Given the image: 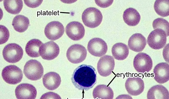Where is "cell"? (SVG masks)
Returning a JSON list of instances; mask_svg holds the SVG:
<instances>
[{
	"instance_id": "cell-31",
	"label": "cell",
	"mask_w": 169,
	"mask_h": 99,
	"mask_svg": "<svg viewBox=\"0 0 169 99\" xmlns=\"http://www.w3.org/2000/svg\"><path fill=\"white\" fill-rule=\"evenodd\" d=\"M40 99L55 98L61 99L60 96L55 93L50 92H47L43 95Z\"/></svg>"
},
{
	"instance_id": "cell-14",
	"label": "cell",
	"mask_w": 169,
	"mask_h": 99,
	"mask_svg": "<svg viewBox=\"0 0 169 99\" xmlns=\"http://www.w3.org/2000/svg\"><path fill=\"white\" fill-rule=\"evenodd\" d=\"M125 86L128 93L133 96L139 95L144 91L145 88L143 80L138 77L128 78L126 81Z\"/></svg>"
},
{
	"instance_id": "cell-28",
	"label": "cell",
	"mask_w": 169,
	"mask_h": 99,
	"mask_svg": "<svg viewBox=\"0 0 169 99\" xmlns=\"http://www.w3.org/2000/svg\"><path fill=\"white\" fill-rule=\"evenodd\" d=\"M0 44L6 43L8 40L10 33L8 29L5 26L0 25Z\"/></svg>"
},
{
	"instance_id": "cell-17",
	"label": "cell",
	"mask_w": 169,
	"mask_h": 99,
	"mask_svg": "<svg viewBox=\"0 0 169 99\" xmlns=\"http://www.w3.org/2000/svg\"><path fill=\"white\" fill-rule=\"evenodd\" d=\"M146 45L145 38L142 34L136 33L132 35L129 39L128 45L129 48L136 52L142 51Z\"/></svg>"
},
{
	"instance_id": "cell-16",
	"label": "cell",
	"mask_w": 169,
	"mask_h": 99,
	"mask_svg": "<svg viewBox=\"0 0 169 99\" xmlns=\"http://www.w3.org/2000/svg\"><path fill=\"white\" fill-rule=\"evenodd\" d=\"M153 72L154 74V78L160 84H163L169 79V65L165 62L160 63L154 67Z\"/></svg>"
},
{
	"instance_id": "cell-4",
	"label": "cell",
	"mask_w": 169,
	"mask_h": 99,
	"mask_svg": "<svg viewBox=\"0 0 169 99\" xmlns=\"http://www.w3.org/2000/svg\"><path fill=\"white\" fill-rule=\"evenodd\" d=\"M4 60L10 63L19 62L22 58L23 54L22 48L18 44L9 43L4 48L2 52Z\"/></svg>"
},
{
	"instance_id": "cell-20",
	"label": "cell",
	"mask_w": 169,
	"mask_h": 99,
	"mask_svg": "<svg viewBox=\"0 0 169 99\" xmlns=\"http://www.w3.org/2000/svg\"><path fill=\"white\" fill-rule=\"evenodd\" d=\"M93 95L95 99H112L114 97V93L110 87L104 84H100L94 89Z\"/></svg>"
},
{
	"instance_id": "cell-2",
	"label": "cell",
	"mask_w": 169,
	"mask_h": 99,
	"mask_svg": "<svg viewBox=\"0 0 169 99\" xmlns=\"http://www.w3.org/2000/svg\"><path fill=\"white\" fill-rule=\"evenodd\" d=\"M103 16L101 11L94 7H89L86 9L82 15V19L86 26L94 28L99 26L101 23Z\"/></svg>"
},
{
	"instance_id": "cell-12",
	"label": "cell",
	"mask_w": 169,
	"mask_h": 99,
	"mask_svg": "<svg viewBox=\"0 0 169 99\" xmlns=\"http://www.w3.org/2000/svg\"><path fill=\"white\" fill-rule=\"evenodd\" d=\"M64 31L63 25L59 21H54L50 22L46 25L44 33L48 39L55 40L62 36Z\"/></svg>"
},
{
	"instance_id": "cell-30",
	"label": "cell",
	"mask_w": 169,
	"mask_h": 99,
	"mask_svg": "<svg viewBox=\"0 0 169 99\" xmlns=\"http://www.w3.org/2000/svg\"><path fill=\"white\" fill-rule=\"evenodd\" d=\"M113 0H95L96 4L99 7L103 8H106L111 5Z\"/></svg>"
},
{
	"instance_id": "cell-5",
	"label": "cell",
	"mask_w": 169,
	"mask_h": 99,
	"mask_svg": "<svg viewBox=\"0 0 169 99\" xmlns=\"http://www.w3.org/2000/svg\"><path fill=\"white\" fill-rule=\"evenodd\" d=\"M2 77L6 83L15 84L20 82L23 76L22 70L18 67L14 65L6 66L2 73Z\"/></svg>"
},
{
	"instance_id": "cell-22",
	"label": "cell",
	"mask_w": 169,
	"mask_h": 99,
	"mask_svg": "<svg viewBox=\"0 0 169 99\" xmlns=\"http://www.w3.org/2000/svg\"><path fill=\"white\" fill-rule=\"evenodd\" d=\"M111 52L115 59L119 60H123L127 57L129 54V49L126 44L119 42L113 46Z\"/></svg>"
},
{
	"instance_id": "cell-13",
	"label": "cell",
	"mask_w": 169,
	"mask_h": 99,
	"mask_svg": "<svg viewBox=\"0 0 169 99\" xmlns=\"http://www.w3.org/2000/svg\"><path fill=\"white\" fill-rule=\"evenodd\" d=\"M65 32L67 35L71 39L77 41L83 37L85 30L81 23L78 21H73L69 23L66 25Z\"/></svg>"
},
{
	"instance_id": "cell-1",
	"label": "cell",
	"mask_w": 169,
	"mask_h": 99,
	"mask_svg": "<svg viewBox=\"0 0 169 99\" xmlns=\"http://www.w3.org/2000/svg\"><path fill=\"white\" fill-rule=\"evenodd\" d=\"M73 84L80 90H88L97 82V73L91 65H81L74 70L71 78Z\"/></svg>"
},
{
	"instance_id": "cell-3",
	"label": "cell",
	"mask_w": 169,
	"mask_h": 99,
	"mask_svg": "<svg viewBox=\"0 0 169 99\" xmlns=\"http://www.w3.org/2000/svg\"><path fill=\"white\" fill-rule=\"evenodd\" d=\"M23 73L28 79L32 81L39 80L42 77L44 69L41 63L35 60H31L25 65Z\"/></svg>"
},
{
	"instance_id": "cell-8",
	"label": "cell",
	"mask_w": 169,
	"mask_h": 99,
	"mask_svg": "<svg viewBox=\"0 0 169 99\" xmlns=\"http://www.w3.org/2000/svg\"><path fill=\"white\" fill-rule=\"evenodd\" d=\"M153 64L151 58L144 53H138L135 56L133 60L134 67L138 72H149L152 69Z\"/></svg>"
},
{
	"instance_id": "cell-18",
	"label": "cell",
	"mask_w": 169,
	"mask_h": 99,
	"mask_svg": "<svg viewBox=\"0 0 169 99\" xmlns=\"http://www.w3.org/2000/svg\"><path fill=\"white\" fill-rule=\"evenodd\" d=\"M42 81L43 84L46 88L49 90H53L59 86L61 82V79L57 73L51 72L43 76Z\"/></svg>"
},
{
	"instance_id": "cell-15",
	"label": "cell",
	"mask_w": 169,
	"mask_h": 99,
	"mask_svg": "<svg viewBox=\"0 0 169 99\" xmlns=\"http://www.w3.org/2000/svg\"><path fill=\"white\" fill-rule=\"evenodd\" d=\"M17 98L35 99L37 94L36 88L33 85L28 83H22L18 85L15 90Z\"/></svg>"
},
{
	"instance_id": "cell-23",
	"label": "cell",
	"mask_w": 169,
	"mask_h": 99,
	"mask_svg": "<svg viewBox=\"0 0 169 99\" xmlns=\"http://www.w3.org/2000/svg\"><path fill=\"white\" fill-rule=\"evenodd\" d=\"M30 24L28 18L21 15L16 16L13 18L12 25L14 29L19 32L25 31L28 28Z\"/></svg>"
},
{
	"instance_id": "cell-27",
	"label": "cell",
	"mask_w": 169,
	"mask_h": 99,
	"mask_svg": "<svg viewBox=\"0 0 169 99\" xmlns=\"http://www.w3.org/2000/svg\"><path fill=\"white\" fill-rule=\"evenodd\" d=\"M154 29H160L165 32L167 36L169 35V22L166 20L162 18L155 19L152 23Z\"/></svg>"
},
{
	"instance_id": "cell-26",
	"label": "cell",
	"mask_w": 169,
	"mask_h": 99,
	"mask_svg": "<svg viewBox=\"0 0 169 99\" xmlns=\"http://www.w3.org/2000/svg\"><path fill=\"white\" fill-rule=\"evenodd\" d=\"M169 1L168 0H157L154 5V8L158 14L162 17L169 15Z\"/></svg>"
},
{
	"instance_id": "cell-10",
	"label": "cell",
	"mask_w": 169,
	"mask_h": 99,
	"mask_svg": "<svg viewBox=\"0 0 169 99\" xmlns=\"http://www.w3.org/2000/svg\"><path fill=\"white\" fill-rule=\"evenodd\" d=\"M87 49L89 53L92 55L101 57L106 53L108 47L106 43L102 39L94 38L89 42Z\"/></svg>"
},
{
	"instance_id": "cell-25",
	"label": "cell",
	"mask_w": 169,
	"mask_h": 99,
	"mask_svg": "<svg viewBox=\"0 0 169 99\" xmlns=\"http://www.w3.org/2000/svg\"><path fill=\"white\" fill-rule=\"evenodd\" d=\"M3 4L5 10L13 14H19L23 7V2L21 0H5Z\"/></svg>"
},
{
	"instance_id": "cell-19",
	"label": "cell",
	"mask_w": 169,
	"mask_h": 99,
	"mask_svg": "<svg viewBox=\"0 0 169 99\" xmlns=\"http://www.w3.org/2000/svg\"><path fill=\"white\" fill-rule=\"evenodd\" d=\"M147 97L148 99H169V92L162 85H157L152 86L148 90Z\"/></svg>"
},
{
	"instance_id": "cell-11",
	"label": "cell",
	"mask_w": 169,
	"mask_h": 99,
	"mask_svg": "<svg viewBox=\"0 0 169 99\" xmlns=\"http://www.w3.org/2000/svg\"><path fill=\"white\" fill-rule=\"evenodd\" d=\"M115 66V62L113 57L105 55L100 59L97 63V69L101 76L106 77L111 74Z\"/></svg>"
},
{
	"instance_id": "cell-7",
	"label": "cell",
	"mask_w": 169,
	"mask_h": 99,
	"mask_svg": "<svg viewBox=\"0 0 169 99\" xmlns=\"http://www.w3.org/2000/svg\"><path fill=\"white\" fill-rule=\"evenodd\" d=\"M167 36L165 32L160 29L152 31L148 35L147 42L152 48L159 49L163 48L166 42Z\"/></svg>"
},
{
	"instance_id": "cell-21",
	"label": "cell",
	"mask_w": 169,
	"mask_h": 99,
	"mask_svg": "<svg viewBox=\"0 0 169 99\" xmlns=\"http://www.w3.org/2000/svg\"><path fill=\"white\" fill-rule=\"evenodd\" d=\"M123 18L124 21L127 25L130 26H134L139 23L140 16L136 9L129 8L124 11Z\"/></svg>"
},
{
	"instance_id": "cell-24",
	"label": "cell",
	"mask_w": 169,
	"mask_h": 99,
	"mask_svg": "<svg viewBox=\"0 0 169 99\" xmlns=\"http://www.w3.org/2000/svg\"><path fill=\"white\" fill-rule=\"evenodd\" d=\"M43 44L39 39H34L29 41L25 48L26 53L30 57L32 58L39 57V48Z\"/></svg>"
},
{
	"instance_id": "cell-29",
	"label": "cell",
	"mask_w": 169,
	"mask_h": 99,
	"mask_svg": "<svg viewBox=\"0 0 169 99\" xmlns=\"http://www.w3.org/2000/svg\"><path fill=\"white\" fill-rule=\"evenodd\" d=\"M43 0H24L25 4L28 7L31 8H35L41 5Z\"/></svg>"
},
{
	"instance_id": "cell-6",
	"label": "cell",
	"mask_w": 169,
	"mask_h": 99,
	"mask_svg": "<svg viewBox=\"0 0 169 99\" xmlns=\"http://www.w3.org/2000/svg\"><path fill=\"white\" fill-rule=\"evenodd\" d=\"M87 55V50L85 47L78 44L71 45L68 48L66 53V57L68 61L74 64L84 61Z\"/></svg>"
},
{
	"instance_id": "cell-9",
	"label": "cell",
	"mask_w": 169,
	"mask_h": 99,
	"mask_svg": "<svg viewBox=\"0 0 169 99\" xmlns=\"http://www.w3.org/2000/svg\"><path fill=\"white\" fill-rule=\"evenodd\" d=\"M60 48L55 42L50 41L43 44L39 48L40 56L43 59L51 60L56 58L60 53Z\"/></svg>"
}]
</instances>
